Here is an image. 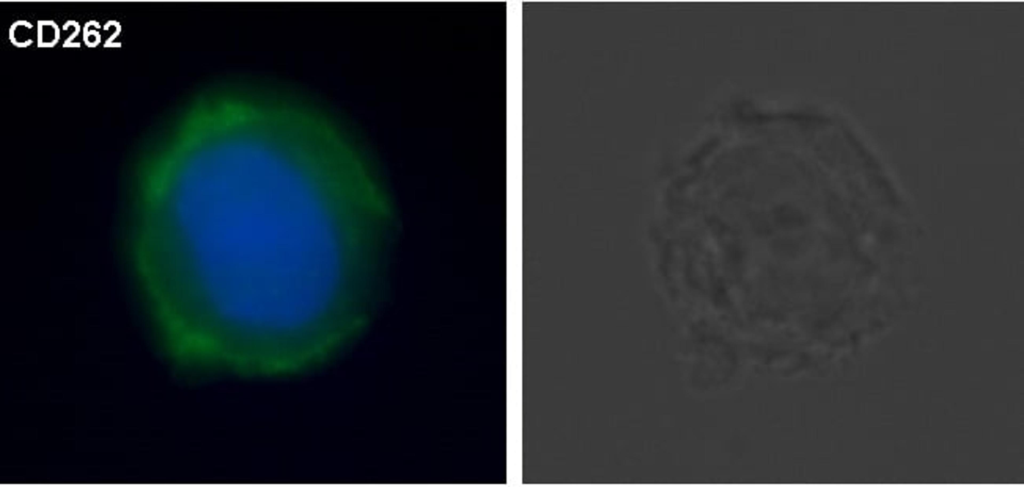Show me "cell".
Here are the masks:
<instances>
[{"instance_id": "obj_1", "label": "cell", "mask_w": 1024, "mask_h": 487, "mask_svg": "<svg viewBox=\"0 0 1024 487\" xmlns=\"http://www.w3.org/2000/svg\"><path fill=\"white\" fill-rule=\"evenodd\" d=\"M236 158L227 208L143 229L136 257L153 295L186 320L237 338L286 335L328 313L369 245L298 167Z\"/></svg>"}]
</instances>
